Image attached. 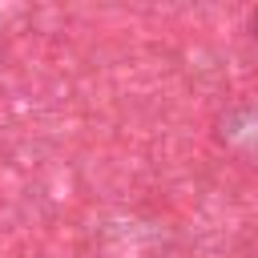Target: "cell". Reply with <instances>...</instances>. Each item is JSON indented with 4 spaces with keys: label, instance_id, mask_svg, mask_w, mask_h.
I'll return each instance as SVG.
<instances>
[{
    "label": "cell",
    "instance_id": "1",
    "mask_svg": "<svg viewBox=\"0 0 258 258\" xmlns=\"http://www.w3.org/2000/svg\"><path fill=\"white\" fill-rule=\"evenodd\" d=\"M250 28H254V36H258V8L250 12Z\"/></svg>",
    "mask_w": 258,
    "mask_h": 258
}]
</instances>
